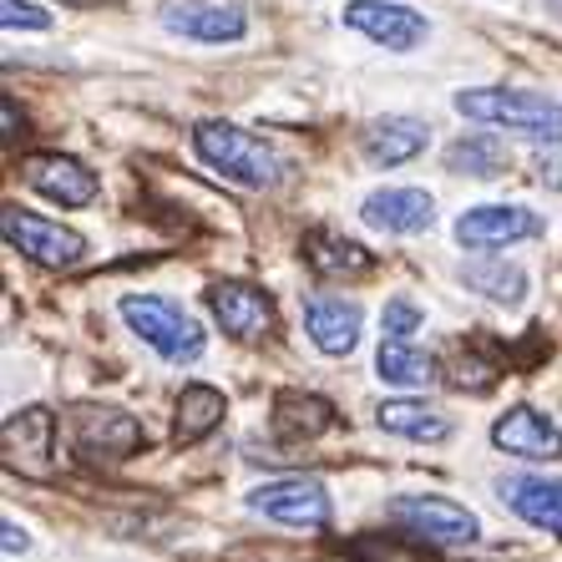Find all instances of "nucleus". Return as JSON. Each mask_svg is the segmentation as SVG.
<instances>
[{"label":"nucleus","mask_w":562,"mask_h":562,"mask_svg":"<svg viewBox=\"0 0 562 562\" xmlns=\"http://www.w3.org/2000/svg\"><path fill=\"white\" fill-rule=\"evenodd\" d=\"M193 153L238 188H274L284 178V162L274 157V147L259 143L254 132L234 127V122H198Z\"/></svg>","instance_id":"f257e3e1"},{"label":"nucleus","mask_w":562,"mask_h":562,"mask_svg":"<svg viewBox=\"0 0 562 562\" xmlns=\"http://www.w3.org/2000/svg\"><path fill=\"white\" fill-rule=\"evenodd\" d=\"M457 112L486 127H507L537 137V143H562V102L542 92H517V87H476L457 92Z\"/></svg>","instance_id":"f03ea898"},{"label":"nucleus","mask_w":562,"mask_h":562,"mask_svg":"<svg viewBox=\"0 0 562 562\" xmlns=\"http://www.w3.org/2000/svg\"><path fill=\"white\" fill-rule=\"evenodd\" d=\"M122 319L132 325V335H143V345H153L162 360H198L203 355V329L183 304L162 300V294H127L122 300Z\"/></svg>","instance_id":"7ed1b4c3"},{"label":"nucleus","mask_w":562,"mask_h":562,"mask_svg":"<svg viewBox=\"0 0 562 562\" xmlns=\"http://www.w3.org/2000/svg\"><path fill=\"white\" fill-rule=\"evenodd\" d=\"M385 517L401 522L411 537H426V542H441V548H467V542L482 537V522L451 497H395L385 507Z\"/></svg>","instance_id":"20e7f679"},{"label":"nucleus","mask_w":562,"mask_h":562,"mask_svg":"<svg viewBox=\"0 0 562 562\" xmlns=\"http://www.w3.org/2000/svg\"><path fill=\"white\" fill-rule=\"evenodd\" d=\"M5 244L21 249L31 263H41V269H71V263H81V254H87V238H81L77 228L52 223L26 209H5Z\"/></svg>","instance_id":"39448f33"},{"label":"nucleus","mask_w":562,"mask_h":562,"mask_svg":"<svg viewBox=\"0 0 562 562\" xmlns=\"http://www.w3.org/2000/svg\"><path fill=\"white\" fill-rule=\"evenodd\" d=\"M71 446L81 461H122L143 446V426L127 411L112 406H81L71 416Z\"/></svg>","instance_id":"423d86ee"},{"label":"nucleus","mask_w":562,"mask_h":562,"mask_svg":"<svg viewBox=\"0 0 562 562\" xmlns=\"http://www.w3.org/2000/svg\"><path fill=\"white\" fill-rule=\"evenodd\" d=\"M249 507L284 527H329V517H335L329 492L314 482V476H284V482L259 486L249 497Z\"/></svg>","instance_id":"0eeeda50"},{"label":"nucleus","mask_w":562,"mask_h":562,"mask_svg":"<svg viewBox=\"0 0 562 562\" xmlns=\"http://www.w3.org/2000/svg\"><path fill=\"white\" fill-rule=\"evenodd\" d=\"M209 310L223 325V335L254 345L274 329V300L254 284H238V279H223V284H209Z\"/></svg>","instance_id":"6e6552de"},{"label":"nucleus","mask_w":562,"mask_h":562,"mask_svg":"<svg viewBox=\"0 0 562 562\" xmlns=\"http://www.w3.org/2000/svg\"><path fill=\"white\" fill-rule=\"evenodd\" d=\"M21 178H26V188H36L41 198H52L61 209H87L97 198V172L66 153H31L21 162Z\"/></svg>","instance_id":"1a4fd4ad"},{"label":"nucleus","mask_w":562,"mask_h":562,"mask_svg":"<svg viewBox=\"0 0 562 562\" xmlns=\"http://www.w3.org/2000/svg\"><path fill=\"white\" fill-rule=\"evenodd\" d=\"M345 26L370 36L385 52H411L431 31L426 15H416L411 5H395V0H355V5H345Z\"/></svg>","instance_id":"9d476101"},{"label":"nucleus","mask_w":562,"mask_h":562,"mask_svg":"<svg viewBox=\"0 0 562 562\" xmlns=\"http://www.w3.org/2000/svg\"><path fill=\"white\" fill-rule=\"evenodd\" d=\"M542 234V218L522 203H486V209H467L457 218V238L467 249H507L522 238Z\"/></svg>","instance_id":"9b49d317"},{"label":"nucleus","mask_w":562,"mask_h":562,"mask_svg":"<svg viewBox=\"0 0 562 562\" xmlns=\"http://www.w3.org/2000/svg\"><path fill=\"white\" fill-rule=\"evenodd\" d=\"M5 461L21 467L26 476H52V457H56V416L46 406H31V411H15L5 420Z\"/></svg>","instance_id":"f8f14e48"},{"label":"nucleus","mask_w":562,"mask_h":562,"mask_svg":"<svg viewBox=\"0 0 562 562\" xmlns=\"http://www.w3.org/2000/svg\"><path fill=\"white\" fill-rule=\"evenodd\" d=\"M162 26L178 31V36H188V41L223 46V41L244 36L249 21H244L238 5H223V0H168V5H162Z\"/></svg>","instance_id":"ddd939ff"},{"label":"nucleus","mask_w":562,"mask_h":562,"mask_svg":"<svg viewBox=\"0 0 562 562\" xmlns=\"http://www.w3.org/2000/svg\"><path fill=\"white\" fill-rule=\"evenodd\" d=\"M492 446L507 451V457H522V461H558L562 457V431L542 416V411L512 406L507 416H497V426H492Z\"/></svg>","instance_id":"4468645a"},{"label":"nucleus","mask_w":562,"mask_h":562,"mask_svg":"<svg viewBox=\"0 0 562 562\" xmlns=\"http://www.w3.org/2000/svg\"><path fill=\"white\" fill-rule=\"evenodd\" d=\"M360 218L385 234H426L436 218V198L420 188H380L360 203Z\"/></svg>","instance_id":"2eb2a0df"},{"label":"nucleus","mask_w":562,"mask_h":562,"mask_svg":"<svg viewBox=\"0 0 562 562\" xmlns=\"http://www.w3.org/2000/svg\"><path fill=\"white\" fill-rule=\"evenodd\" d=\"M426 143H431V127L420 117H375L360 132V153L375 168H401L416 153H426Z\"/></svg>","instance_id":"dca6fc26"},{"label":"nucleus","mask_w":562,"mask_h":562,"mask_svg":"<svg viewBox=\"0 0 562 562\" xmlns=\"http://www.w3.org/2000/svg\"><path fill=\"white\" fill-rule=\"evenodd\" d=\"M497 497L507 502L522 522L562 537V482H548V476H502Z\"/></svg>","instance_id":"f3484780"},{"label":"nucleus","mask_w":562,"mask_h":562,"mask_svg":"<svg viewBox=\"0 0 562 562\" xmlns=\"http://www.w3.org/2000/svg\"><path fill=\"white\" fill-rule=\"evenodd\" d=\"M304 329H310V340L325 355H350L355 345H360V304L314 294V300L304 304Z\"/></svg>","instance_id":"a211bd4d"},{"label":"nucleus","mask_w":562,"mask_h":562,"mask_svg":"<svg viewBox=\"0 0 562 562\" xmlns=\"http://www.w3.org/2000/svg\"><path fill=\"white\" fill-rule=\"evenodd\" d=\"M304 263H310L319 279H360L375 269V254H370L366 244H355V238L314 228V234L304 238Z\"/></svg>","instance_id":"6ab92c4d"},{"label":"nucleus","mask_w":562,"mask_h":562,"mask_svg":"<svg viewBox=\"0 0 562 562\" xmlns=\"http://www.w3.org/2000/svg\"><path fill=\"white\" fill-rule=\"evenodd\" d=\"M335 426V406L325 395H304V391H279L274 395V431L284 441H314Z\"/></svg>","instance_id":"aec40b11"},{"label":"nucleus","mask_w":562,"mask_h":562,"mask_svg":"<svg viewBox=\"0 0 562 562\" xmlns=\"http://www.w3.org/2000/svg\"><path fill=\"white\" fill-rule=\"evenodd\" d=\"M223 391H213V385H183V395H178V416H172V441L178 446H198L209 431H218L223 420Z\"/></svg>","instance_id":"412c9836"},{"label":"nucleus","mask_w":562,"mask_h":562,"mask_svg":"<svg viewBox=\"0 0 562 562\" xmlns=\"http://www.w3.org/2000/svg\"><path fill=\"white\" fill-rule=\"evenodd\" d=\"M375 375L385 380V385H406V391H420V385H431V380H436V360L426 350H416L411 340H395V335H385V345H380V355H375Z\"/></svg>","instance_id":"4be33fe9"},{"label":"nucleus","mask_w":562,"mask_h":562,"mask_svg":"<svg viewBox=\"0 0 562 562\" xmlns=\"http://www.w3.org/2000/svg\"><path fill=\"white\" fill-rule=\"evenodd\" d=\"M375 420H380V431L406 436V441H446L451 436V420L441 411L420 406V401H385L375 411Z\"/></svg>","instance_id":"5701e85b"},{"label":"nucleus","mask_w":562,"mask_h":562,"mask_svg":"<svg viewBox=\"0 0 562 562\" xmlns=\"http://www.w3.org/2000/svg\"><path fill=\"white\" fill-rule=\"evenodd\" d=\"M461 279H467L476 294H486V300H497V304H517L527 294V274L507 259H476L461 269Z\"/></svg>","instance_id":"b1692460"},{"label":"nucleus","mask_w":562,"mask_h":562,"mask_svg":"<svg viewBox=\"0 0 562 562\" xmlns=\"http://www.w3.org/2000/svg\"><path fill=\"white\" fill-rule=\"evenodd\" d=\"M446 168L451 172H471V178H497L507 168V147L492 143V137H461L446 153Z\"/></svg>","instance_id":"393cba45"},{"label":"nucleus","mask_w":562,"mask_h":562,"mask_svg":"<svg viewBox=\"0 0 562 562\" xmlns=\"http://www.w3.org/2000/svg\"><path fill=\"white\" fill-rule=\"evenodd\" d=\"M350 558L355 562H436L411 537H360V542H350Z\"/></svg>","instance_id":"a878e982"},{"label":"nucleus","mask_w":562,"mask_h":562,"mask_svg":"<svg viewBox=\"0 0 562 562\" xmlns=\"http://www.w3.org/2000/svg\"><path fill=\"white\" fill-rule=\"evenodd\" d=\"M380 325H385V335H395V340H411V335L426 325V314H420V304H411V300H391L385 314H380Z\"/></svg>","instance_id":"bb28decb"},{"label":"nucleus","mask_w":562,"mask_h":562,"mask_svg":"<svg viewBox=\"0 0 562 562\" xmlns=\"http://www.w3.org/2000/svg\"><path fill=\"white\" fill-rule=\"evenodd\" d=\"M0 26L5 31H52V15L26 0H0Z\"/></svg>","instance_id":"cd10ccee"},{"label":"nucleus","mask_w":562,"mask_h":562,"mask_svg":"<svg viewBox=\"0 0 562 562\" xmlns=\"http://www.w3.org/2000/svg\"><path fill=\"white\" fill-rule=\"evenodd\" d=\"M537 172H542V183L562 193V157H542V162H537Z\"/></svg>","instance_id":"c85d7f7f"},{"label":"nucleus","mask_w":562,"mask_h":562,"mask_svg":"<svg viewBox=\"0 0 562 562\" xmlns=\"http://www.w3.org/2000/svg\"><path fill=\"white\" fill-rule=\"evenodd\" d=\"M31 548V537H26V527H15V522H5V552H26Z\"/></svg>","instance_id":"c756f323"},{"label":"nucleus","mask_w":562,"mask_h":562,"mask_svg":"<svg viewBox=\"0 0 562 562\" xmlns=\"http://www.w3.org/2000/svg\"><path fill=\"white\" fill-rule=\"evenodd\" d=\"M5 143H15V102L5 97Z\"/></svg>","instance_id":"7c9ffc66"},{"label":"nucleus","mask_w":562,"mask_h":562,"mask_svg":"<svg viewBox=\"0 0 562 562\" xmlns=\"http://www.w3.org/2000/svg\"><path fill=\"white\" fill-rule=\"evenodd\" d=\"M548 11H552V15H558V21H562V0H548Z\"/></svg>","instance_id":"2f4dec72"},{"label":"nucleus","mask_w":562,"mask_h":562,"mask_svg":"<svg viewBox=\"0 0 562 562\" xmlns=\"http://www.w3.org/2000/svg\"><path fill=\"white\" fill-rule=\"evenodd\" d=\"M61 5H102V0H61Z\"/></svg>","instance_id":"473e14b6"}]
</instances>
